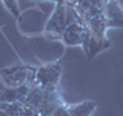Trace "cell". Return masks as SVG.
Listing matches in <instances>:
<instances>
[{"instance_id":"1","label":"cell","mask_w":123,"mask_h":116,"mask_svg":"<svg viewBox=\"0 0 123 116\" xmlns=\"http://www.w3.org/2000/svg\"><path fill=\"white\" fill-rule=\"evenodd\" d=\"M37 67L26 64H15L9 67L0 68V79L5 85L9 87H20V85H34L36 84Z\"/></svg>"},{"instance_id":"2","label":"cell","mask_w":123,"mask_h":116,"mask_svg":"<svg viewBox=\"0 0 123 116\" xmlns=\"http://www.w3.org/2000/svg\"><path fill=\"white\" fill-rule=\"evenodd\" d=\"M65 28H66V3H65V0H59L55 3L51 17L48 19L45 25V36L60 40Z\"/></svg>"},{"instance_id":"3","label":"cell","mask_w":123,"mask_h":116,"mask_svg":"<svg viewBox=\"0 0 123 116\" xmlns=\"http://www.w3.org/2000/svg\"><path fill=\"white\" fill-rule=\"evenodd\" d=\"M62 76V65L59 62H49L37 68L36 74V84L43 88L49 90H57Z\"/></svg>"},{"instance_id":"4","label":"cell","mask_w":123,"mask_h":116,"mask_svg":"<svg viewBox=\"0 0 123 116\" xmlns=\"http://www.w3.org/2000/svg\"><path fill=\"white\" fill-rule=\"evenodd\" d=\"M86 33H88V25L85 23V20H77L66 25L60 40L68 46H79V45L82 46V42Z\"/></svg>"},{"instance_id":"5","label":"cell","mask_w":123,"mask_h":116,"mask_svg":"<svg viewBox=\"0 0 123 116\" xmlns=\"http://www.w3.org/2000/svg\"><path fill=\"white\" fill-rule=\"evenodd\" d=\"M109 46H111V40L106 36L98 37V36H95V34H92L89 31V28H88V33H86V36H85L83 42H82V48H83L85 54H86L89 59L95 57L98 53L105 51Z\"/></svg>"},{"instance_id":"6","label":"cell","mask_w":123,"mask_h":116,"mask_svg":"<svg viewBox=\"0 0 123 116\" xmlns=\"http://www.w3.org/2000/svg\"><path fill=\"white\" fill-rule=\"evenodd\" d=\"M31 85H20V87H9V85L0 84V101L2 102H17V101H25Z\"/></svg>"},{"instance_id":"7","label":"cell","mask_w":123,"mask_h":116,"mask_svg":"<svg viewBox=\"0 0 123 116\" xmlns=\"http://www.w3.org/2000/svg\"><path fill=\"white\" fill-rule=\"evenodd\" d=\"M105 15L109 28H123V9L117 3V0H106Z\"/></svg>"},{"instance_id":"8","label":"cell","mask_w":123,"mask_h":116,"mask_svg":"<svg viewBox=\"0 0 123 116\" xmlns=\"http://www.w3.org/2000/svg\"><path fill=\"white\" fill-rule=\"evenodd\" d=\"M31 116L25 101L17 102H2L0 101V116Z\"/></svg>"},{"instance_id":"9","label":"cell","mask_w":123,"mask_h":116,"mask_svg":"<svg viewBox=\"0 0 123 116\" xmlns=\"http://www.w3.org/2000/svg\"><path fill=\"white\" fill-rule=\"evenodd\" d=\"M88 25V28L92 34H95V36L98 37H105L106 36V31H108V20H106V15H105V11L103 13H100L97 15H94V17L88 19L86 22H85Z\"/></svg>"},{"instance_id":"10","label":"cell","mask_w":123,"mask_h":116,"mask_svg":"<svg viewBox=\"0 0 123 116\" xmlns=\"http://www.w3.org/2000/svg\"><path fill=\"white\" fill-rule=\"evenodd\" d=\"M95 108H97V102H94V101H83V102H79L75 105H69L68 115L69 116H89L95 111Z\"/></svg>"},{"instance_id":"11","label":"cell","mask_w":123,"mask_h":116,"mask_svg":"<svg viewBox=\"0 0 123 116\" xmlns=\"http://www.w3.org/2000/svg\"><path fill=\"white\" fill-rule=\"evenodd\" d=\"M3 5L8 11H9L11 14H12V17L18 19L20 17V6H18V0H2Z\"/></svg>"},{"instance_id":"12","label":"cell","mask_w":123,"mask_h":116,"mask_svg":"<svg viewBox=\"0 0 123 116\" xmlns=\"http://www.w3.org/2000/svg\"><path fill=\"white\" fill-rule=\"evenodd\" d=\"M68 107H69V105H68V104H65L63 99H62L60 102L57 104L55 107H54L51 116H69V115H68Z\"/></svg>"},{"instance_id":"13","label":"cell","mask_w":123,"mask_h":116,"mask_svg":"<svg viewBox=\"0 0 123 116\" xmlns=\"http://www.w3.org/2000/svg\"><path fill=\"white\" fill-rule=\"evenodd\" d=\"M77 2H79V0H65V3H66V5H72V6H74Z\"/></svg>"},{"instance_id":"14","label":"cell","mask_w":123,"mask_h":116,"mask_svg":"<svg viewBox=\"0 0 123 116\" xmlns=\"http://www.w3.org/2000/svg\"><path fill=\"white\" fill-rule=\"evenodd\" d=\"M32 2H59V0H32Z\"/></svg>"}]
</instances>
